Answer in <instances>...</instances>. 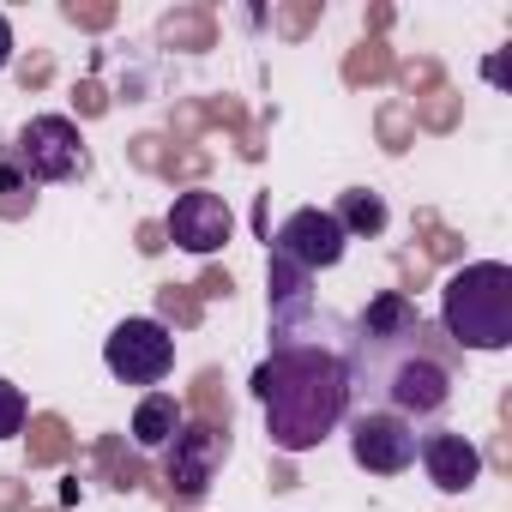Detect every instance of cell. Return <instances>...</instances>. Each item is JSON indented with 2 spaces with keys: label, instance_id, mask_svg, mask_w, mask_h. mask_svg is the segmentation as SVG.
I'll use <instances>...</instances> for the list:
<instances>
[{
  "label": "cell",
  "instance_id": "8992f818",
  "mask_svg": "<svg viewBox=\"0 0 512 512\" xmlns=\"http://www.w3.org/2000/svg\"><path fill=\"white\" fill-rule=\"evenodd\" d=\"M344 253H350V235L338 229V217H332L326 205H302V211H290V217L272 229V260H284V266L302 272V278L332 272Z\"/></svg>",
  "mask_w": 512,
  "mask_h": 512
},
{
  "label": "cell",
  "instance_id": "3957f363",
  "mask_svg": "<svg viewBox=\"0 0 512 512\" xmlns=\"http://www.w3.org/2000/svg\"><path fill=\"white\" fill-rule=\"evenodd\" d=\"M440 332L452 350H506L512 344V266L470 260L440 284Z\"/></svg>",
  "mask_w": 512,
  "mask_h": 512
},
{
  "label": "cell",
  "instance_id": "4fadbf2b",
  "mask_svg": "<svg viewBox=\"0 0 512 512\" xmlns=\"http://www.w3.org/2000/svg\"><path fill=\"white\" fill-rule=\"evenodd\" d=\"M25 428V392L13 380H0V440H13Z\"/></svg>",
  "mask_w": 512,
  "mask_h": 512
},
{
  "label": "cell",
  "instance_id": "6da1fadb",
  "mask_svg": "<svg viewBox=\"0 0 512 512\" xmlns=\"http://www.w3.org/2000/svg\"><path fill=\"white\" fill-rule=\"evenodd\" d=\"M344 374H350V410H392L404 422H422L452 404L458 350L434 320L416 314L410 296L380 290L350 326Z\"/></svg>",
  "mask_w": 512,
  "mask_h": 512
},
{
  "label": "cell",
  "instance_id": "ba28073f",
  "mask_svg": "<svg viewBox=\"0 0 512 512\" xmlns=\"http://www.w3.org/2000/svg\"><path fill=\"white\" fill-rule=\"evenodd\" d=\"M223 458H229V434L211 428V422H187V428L163 446V476H169V488H175L181 500H199V494L217 482Z\"/></svg>",
  "mask_w": 512,
  "mask_h": 512
},
{
  "label": "cell",
  "instance_id": "9c48e42d",
  "mask_svg": "<svg viewBox=\"0 0 512 512\" xmlns=\"http://www.w3.org/2000/svg\"><path fill=\"white\" fill-rule=\"evenodd\" d=\"M163 223H169V241H175L181 253L205 260V253H217V247L229 241L235 211L223 205V193H211V187H187V193H175V205H169Z\"/></svg>",
  "mask_w": 512,
  "mask_h": 512
},
{
  "label": "cell",
  "instance_id": "8fae6325",
  "mask_svg": "<svg viewBox=\"0 0 512 512\" xmlns=\"http://www.w3.org/2000/svg\"><path fill=\"white\" fill-rule=\"evenodd\" d=\"M181 428H187V410H181L175 392H145L139 398V410H133V446L139 452H163Z\"/></svg>",
  "mask_w": 512,
  "mask_h": 512
},
{
  "label": "cell",
  "instance_id": "7c38bea8",
  "mask_svg": "<svg viewBox=\"0 0 512 512\" xmlns=\"http://www.w3.org/2000/svg\"><path fill=\"white\" fill-rule=\"evenodd\" d=\"M326 211L338 217L344 235H380V229H386V199H380L374 187H344L338 205H326Z\"/></svg>",
  "mask_w": 512,
  "mask_h": 512
},
{
  "label": "cell",
  "instance_id": "277c9868",
  "mask_svg": "<svg viewBox=\"0 0 512 512\" xmlns=\"http://www.w3.org/2000/svg\"><path fill=\"white\" fill-rule=\"evenodd\" d=\"M13 157H19V169L43 187H55V181H79L85 169H91V151H85V133H79V121H67V115H31L25 127H19V139H13Z\"/></svg>",
  "mask_w": 512,
  "mask_h": 512
},
{
  "label": "cell",
  "instance_id": "7a4b0ae2",
  "mask_svg": "<svg viewBox=\"0 0 512 512\" xmlns=\"http://www.w3.org/2000/svg\"><path fill=\"white\" fill-rule=\"evenodd\" d=\"M253 398L266 410V440L278 452H314L350 416L344 356L320 338H278L272 356L253 368Z\"/></svg>",
  "mask_w": 512,
  "mask_h": 512
},
{
  "label": "cell",
  "instance_id": "5b68a950",
  "mask_svg": "<svg viewBox=\"0 0 512 512\" xmlns=\"http://www.w3.org/2000/svg\"><path fill=\"white\" fill-rule=\"evenodd\" d=\"M103 368L121 380V386H163L169 368H175V332L151 314H133L121 320L109 338H103Z\"/></svg>",
  "mask_w": 512,
  "mask_h": 512
},
{
  "label": "cell",
  "instance_id": "5bb4252c",
  "mask_svg": "<svg viewBox=\"0 0 512 512\" xmlns=\"http://www.w3.org/2000/svg\"><path fill=\"white\" fill-rule=\"evenodd\" d=\"M0 193H25V205L37 199V181H31V175L19 169V157H13V145H7V151H0Z\"/></svg>",
  "mask_w": 512,
  "mask_h": 512
},
{
  "label": "cell",
  "instance_id": "9a60e30c",
  "mask_svg": "<svg viewBox=\"0 0 512 512\" xmlns=\"http://www.w3.org/2000/svg\"><path fill=\"white\" fill-rule=\"evenodd\" d=\"M7 61H13V19L0 13V67H7Z\"/></svg>",
  "mask_w": 512,
  "mask_h": 512
},
{
  "label": "cell",
  "instance_id": "30bf717a",
  "mask_svg": "<svg viewBox=\"0 0 512 512\" xmlns=\"http://www.w3.org/2000/svg\"><path fill=\"white\" fill-rule=\"evenodd\" d=\"M416 458H422V470H428V482H434L440 494H470V488L482 482V452H476V440L458 434V428H422Z\"/></svg>",
  "mask_w": 512,
  "mask_h": 512
},
{
  "label": "cell",
  "instance_id": "52a82bcc",
  "mask_svg": "<svg viewBox=\"0 0 512 512\" xmlns=\"http://www.w3.org/2000/svg\"><path fill=\"white\" fill-rule=\"evenodd\" d=\"M350 458L374 476H404L416 464V422L392 416V410H350Z\"/></svg>",
  "mask_w": 512,
  "mask_h": 512
}]
</instances>
